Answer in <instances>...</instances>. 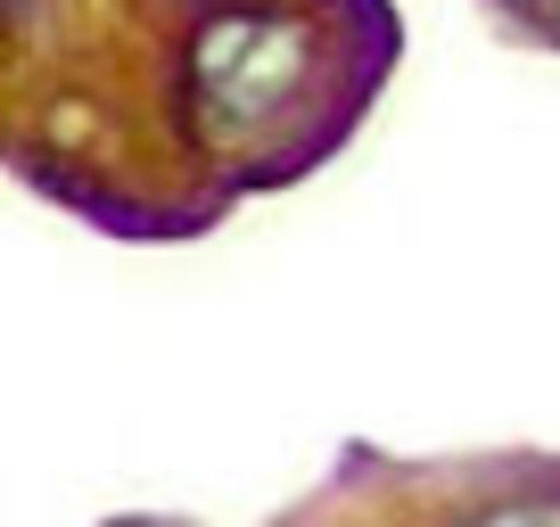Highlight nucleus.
<instances>
[{"instance_id":"1","label":"nucleus","mask_w":560,"mask_h":527,"mask_svg":"<svg viewBox=\"0 0 560 527\" xmlns=\"http://www.w3.org/2000/svg\"><path fill=\"white\" fill-rule=\"evenodd\" d=\"M198 99L223 124H256L272 116L305 74V25L298 17H214L190 50Z\"/></svg>"},{"instance_id":"2","label":"nucleus","mask_w":560,"mask_h":527,"mask_svg":"<svg viewBox=\"0 0 560 527\" xmlns=\"http://www.w3.org/2000/svg\"><path fill=\"white\" fill-rule=\"evenodd\" d=\"M462 527H560V494H527V503H503V511H478Z\"/></svg>"},{"instance_id":"3","label":"nucleus","mask_w":560,"mask_h":527,"mask_svg":"<svg viewBox=\"0 0 560 527\" xmlns=\"http://www.w3.org/2000/svg\"><path fill=\"white\" fill-rule=\"evenodd\" d=\"M511 9H544V0H511Z\"/></svg>"}]
</instances>
